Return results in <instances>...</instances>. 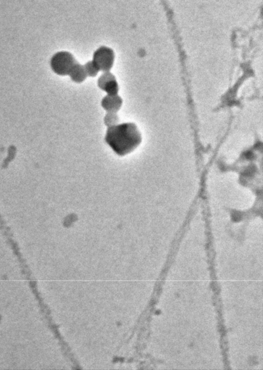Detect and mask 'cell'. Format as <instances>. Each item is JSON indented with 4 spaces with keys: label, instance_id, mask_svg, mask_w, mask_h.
Here are the masks:
<instances>
[{
    "label": "cell",
    "instance_id": "obj_1",
    "mask_svg": "<svg viewBox=\"0 0 263 370\" xmlns=\"http://www.w3.org/2000/svg\"><path fill=\"white\" fill-rule=\"evenodd\" d=\"M105 141L119 156L131 153L142 142V136L134 123H123L109 126Z\"/></svg>",
    "mask_w": 263,
    "mask_h": 370
},
{
    "label": "cell",
    "instance_id": "obj_2",
    "mask_svg": "<svg viewBox=\"0 0 263 370\" xmlns=\"http://www.w3.org/2000/svg\"><path fill=\"white\" fill-rule=\"evenodd\" d=\"M76 63V60L71 53L62 51L52 56L50 66L54 73L64 76L70 74L72 68Z\"/></svg>",
    "mask_w": 263,
    "mask_h": 370
},
{
    "label": "cell",
    "instance_id": "obj_3",
    "mask_svg": "<svg viewBox=\"0 0 263 370\" xmlns=\"http://www.w3.org/2000/svg\"><path fill=\"white\" fill-rule=\"evenodd\" d=\"M113 51L107 47H101L94 52L92 62L98 70L107 72L113 67Z\"/></svg>",
    "mask_w": 263,
    "mask_h": 370
},
{
    "label": "cell",
    "instance_id": "obj_4",
    "mask_svg": "<svg viewBox=\"0 0 263 370\" xmlns=\"http://www.w3.org/2000/svg\"><path fill=\"white\" fill-rule=\"evenodd\" d=\"M98 86L102 91L107 92L108 95H117L118 94V83L113 75L108 72H105L99 77Z\"/></svg>",
    "mask_w": 263,
    "mask_h": 370
},
{
    "label": "cell",
    "instance_id": "obj_5",
    "mask_svg": "<svg viewBox=\"0 0 263 370\" xmlns=\"http://www.w3.org/2000/svg\"><path fill=\"white\" fill-rule=\"evenodd\" d=\"M122 99L118 95H107L102 99V106L108 112L115 113L120 110Z\"/></svg>",
    "mask_w": 263,
    "mask_h": 370
},
{
    "label": "cell",
    "instance_id": "obj_6",
    "mask_svg": "<svg viewBox=\"0 0 263 370\" xmlns=\"http://www.w3.org/2000/svg\"><path fill=\"white\" fill-rule=\"evenodd\" d=\"M69 75H70L72 81L77 83H82V82L86 80V77H87L84 67L83 65H80L78 62L72 68Z\"/></svg>",
    "mask_w": 263,
    "mask_h": 370
},
{
    "label": "cell",
    "instance_id": "obj_7",
    "mask_svg": "<svg viewBox=\"0 0 263 370\" xmlns=\"http://www.w3.org/2000/svg\"><path fill=\"white\" fill-rule=\"evenodd\" d=\"M83 67H84L85 70H86L87 76L95 77L97 75L98 72L99 71L92 61L88 62L87 63H86V65H83Z\"/></svg>",
    "mask_w": 263,
    "mask_h": 370
},
{
    "label": "cell",
    "instance_id": "obj_8",
    "mask_svg": "<svg viewBox=\"0 0 263 370\" xmlns=\"http://www.w3.org/2000/svg\"><path fill=\"white\" fill-rule=\"evenodd\" d=\"M118 122V117L114 112H108L105 118V123L107 126L115 125Z\"/></svg>",
    "mask_w": 263,
    "mask_h": 370
}]
</instances>
